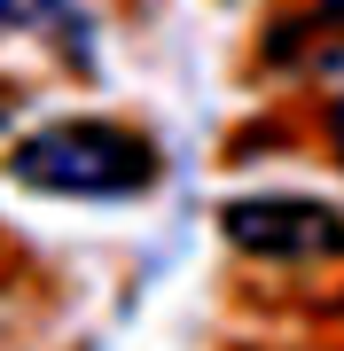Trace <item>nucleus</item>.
<instances>
[{"instance_id":"obj_3","label":"nucleus","mask_w":344,"mask_h":351,"mask_svg":"<svg viewBox=\"0 0 344 351\" xmlns=\"http://www.w3.org/2000/svg\"><path fill=\"white\" fill-rule=\"evenodd\" d=\"M71 0H0V32H24V24H47V16H63Z\"/></svg>"},{"instance_id":"obj_5","label":"nucleus","mask_w":344,"mask_h":351,"mask_svg":"<svg viewBox=\"0 0 344 351\" xmlns=\"http://www.w3.org/2000/svg\"><path fill=\"white\" fill-rule=\"evenodd\" d=\"M8 117H16V94H8V86H0V133H8Z\"/></svg>"},{"instance_id":"obj_6","label":"nucleus","mask_w":344,"mask_h":351,"mask_svg":"<svg viewBox=\"0 0 344 351\" xmlns=\"http://www.w3.org/2000/svg\"><path fill=\"white\" fill-rule=\"evenodd\" d=\"M321 8H336V16H344V0H321Z\"/></svg>"},{"instance_id":"obj_1","label":"nucleus","mask_w":344,"mask_h":351,"mask_svg":"<svg viewBox=\"0 0 344 351\" xmlns=\"http://www.w3.org/2000/svg\"><path fill=\"white\" fill-rule=\"evenodd\" d=\"M8 172L39 195H78V203H110V195H141L157 180V149L110 117H63L39 125L8 149Z\"/></svg>"},{"instance_id":"obj_2","label":"nucleus","mask_w":344,"mask_h":351,"mask_svg":"<svg viewBox=\"0 0 344 351\" xmlns=\"http://www.w3.org/2000/svg\"><path fill=\"white\" fill-rule=\"evenodd\" d=\"M227 242L242 258H266V265H329L344 258V211L313 195H235L227 211Z\"/></svg>"},{"instance_id":"obj_4","label":"nucleus","mask_w":344,"mask_h":351,"mask_svg":"<svg viewBox=\"0 0 344 351\" xmlns=\"http://www.w3.org/2000/svg\"><path fill=\"white\" fill-rule=\"evenodd\" d=\"M329 141H336V156H344V94L329 101Z\"/></svg>"}]
</instances>
